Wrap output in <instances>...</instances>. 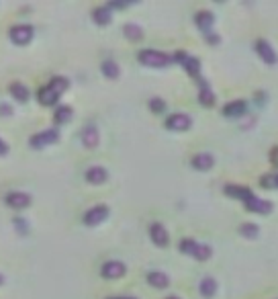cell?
Instances as JSON below:
<instances>
[{"label": "cell", "instance_id": "cell-34", "mask_svg": "<svg viewBox=\"0 0 278 299\" xmlns=\"http://www.w3.org/2000/svg\"><path fill=\"white\" fill-rule=\"evenodd\" d=\"M168 299H180V297H168Z\"/></svg>", "mask_w": 278, "mask_h": 299}, {"label": "cell", "instance_id": "cell-32", "mask_svg": "<svg viewBox=\"0 0 278 299\" xmlns=\"http://www.w3.org/2000/svg\"><path fill=\"white\" fill-rule=\"evenodd\" d=\"M110 299H135V297H110Z\"/></svg>", "mask_w": 278, "mask_h": 299}, {"label": "cell", "instance_id": "cell-14", "mask_svg": "<svg viewBox=\"0 0 278 299\" xmlns=\"http://www.w3.org/2000/svg\"><path fill=\"white\" fill-rule=\"evenodd\" d=\"M106 170L102 168V166H92V168H88V172H86V180L90 182V184H102L104 180H106Z\"/></svg>", "mask_w": 278, "mask_h": 299}, {"label": "cell", "instance_id": "cell-10", "mask_svg": "<svg viewBox=\"0 0 278 299\" xmlns=\"http://www.w3.org/2000/svg\"><path fill=\"white\" fill-rule=\"evenodd\" d=\"M108 215V207L106 205H94L92 209H88L84 213V223L86 226H98L100 221H104Z\"/></svg>", "mask_w": 278, "mask_h": 299}, {"label": "cell", "instance_id": "cell-12", "mask_svg": "<svg viewBox=\"0 0 278 299\" xmlns=\"http://www.w3.org/2000/svg\"><path fill=\"white\" fill-rule=\"evenodd\" d=\"M149 236H151L153 244H155V246H162V248L168 246V242H170V236H168V232H166V228H164L162 223H151Z\"/></svg>", "mask_w": 278, "mask_h": 299}, {"label": "cell", "instance_id": "cell-27", "mask_svg": "<svg viewBox=\"0 0 278 299\" xmlns=\"http://www.w3.org/2000/svg\"><path fill=\"white\" fill-rule=\"evenodd\" d=\"M240 234L246 236V238H256L260 232H258V226L256 223H242L240 226Z\"/></svg>", "mask_w": 278, "mask_h": 299}, {"label": "cell", "instance_id": "cell-2", "mask_svg": "<svg viewBox=\"0 0 278 299\" xmlns=\"http://www.w3.org/2000/svg\"><path fill=\"white\" fill-rule=\"evenodd\" d=\"M139 62L143 66H149V68H166V66H170L172 58L162 54V52H157V49H141V52H139Z\"/></svg>", "mask_w": 278, "mask_h": 299}, {"label": "cell", "instance_id": "cell-6", "mask_svg": "<svg viewBox=\"0 0 278 299\" xmlns=\"http://www.w3.org/2000/svg\"><path fill=\"white\" fill-rule=\"evenodd\" d=\"M246 207L250 209V211H254V213H260V215H268L270 211H272V203L270 201H264V199H260V197H256L254 193L246 199Z\"/></svg>", "mask_w": 278, "mask_h": 299}, {"label": "cell", "instance_id": "cell-8", "mask_svg": "<svg viewBox=\"0 0 278 299\" xmlns=\"http://www.w3.org/2000/svg\"><path fill=\"white\" fill-rule=\"evenodd\" d=\"M190 125H192V121L186 113H172L168 119H166V127L172 129V131H186Z\"/></svg>", "mask_w": 278, "mask_h": 299}, {"label": "cell", "instance_id": "cell-17", "mask_svg": "<svg viewBox=\"0 0 278 299\" xmlns=\"http://www.w3.org/2000/svg\"><path fill=\"white\" fill-rule=\"evenodd\" d=\"M9 90H11V94L17 98L19 103H27V101H29V88H27L25 84H21V82H13Z\"/></svg>", "mask_w": 278, "mask_h": 299}, {"label": "cell", "instance_id": "cell-30", "mask_svg": "<svg viewBox=\"0 0 278 299\" xmlns=\"http://www.w3.org/2000/svg\"><path fill=\"white\" fill-rule=\"evenodd\" d=\"M0 115H5V117L13 115V107H11V105H7V103H0Z\"/></svg>", "mask_w": 278, "mask_h": 299}, {"label": "cell", "instance_id": "cell-5", "mask_svg": "<svg viewBox=\"0 0 278 299\" xmlns=\"http://www.w3.org/2000/svg\"><path fill=\"white\" fill-rule=\"evenodd\" d=\"M33 27L31 25H27V23H23V25H15L13 29H11V41L13 43H17V45H27L31 39H33Z\"/></svg>", "mask_w": 278, "mask_h": 299}, {"label": "cell", "instance_id": "cell-33", "mask_svg": "<svg viewBox=\"0 0 278 299\" xmlns=\"http://www.w3.org/2000/svg\"><path fill=\"white\" fill-rule=\"evenodd\" d=\"M274 186H278V174L274 176Z\"/></svg>", "mask_w": 278, "mask_h": 299}, {"label": "cell", "instance_id": "cell-4", "mask_svg": "<svg viewBox=\"0 0 278 299\" xmlns=\"http://www.w3.org/2000/svg\"><path fill=\"white\" fill-rule=\"evenodd\" d=\"M58 139H60L58 129H43V131H39V133L29 137V145L35 147V150H41V147H45L49 143H55Z\"/></svg>", "mask_w": 278, "mask_h": 299}, {"label": "cell", "instance_id": "cell-7", "mask_svg": "<svg viewBox=\"0 0 278 299\" xmlns=\"http://www.w3.org/2000/svg\"><path fill=\"white\" fill-rule=\"evenodd\" d=\"M7 205L13 209H25L31 205V195L23 193V191H11L7 195Z\"/></svg>", "mask_w": 278, "mask_h": 299}, {"label": "cell", "instance_id": "cell-25", "mask_svg": "<svg viewBox=\"0 0 278 299\" xmlns=\"http://www.w3.org/2000/svg\"><path fill=\"white\" fill-rule=\"evenodd\" d=\"M102 72H104L106 78H119V66L115 62H110V60L102 62Z\"/></svg>", "mask_w": 278, "mask_h": 299}, {"label": "cell", "instance_id": "cell-26", "mask_svg": "<svg viewBox=\"0 0 278 299\" xmlns=\"http://www.w3.org/2000/svg\"><path fill=\"white\" fill-rule=\"evenodd\" d=\"M198 98H201V103H203L205 107H211V105H215V94L209 90V86H207V84H203Z\"/></svg>", "mask_w": 278, "mask_h": 299}, {"label": "cell", "instance_id": "cell-19", "mask_svg": "<svg viewBox=\"0 0 278 299\" xmlns=\"http://www.w3.org/2000/svg\"><path fill=\"white\" fill-rule=\"evenodd\" d=\"M198 289H201V295L209 299V297H213V295H215V291H217V283H215V279H213V277H205V279L201 281Z\"/></svg>", "mask_w": 278, "mask_h": 299}, {"label": "cell", "instance_id": "cell-15", "mask_svg": "<svg viewBox=\"0 0 278 299\" xmlns=\"http://www.w3.org/2000/svg\"><path fill=\"white\" fill-rule=\"evenodd\" d=\"M82 141H84L86 147H96L98 145V129L94 125H88L82 131Z\"/></svg>", "mask_w": 278, "mask_h": 299}, {"label": "cell", "instance_id": "cell-11", "mask_svg": "<svg viewBox=\"0 0 278 299\" xmlns=\"http://www.w3.org/2000/svg\"><path fill=\"white\" fill-rule=\"evenodd\" d=\"M256 52H258V56L266 62V64H276L278 62V58H276V52L272 49V45L266 41V39H258L256 41Z\"/></svg>", "mask_w": 278, "mask_h": 299}, {"label": "cell", "instance_id": "cell-16", "mask_svg": "<svg viewBox=\"0 0 278 299\" xmlns=\"http://www.w3.org/2000/svg\"><path fill=\"white\" fill-rule=\"evenodd\" d=\"M213 164H215V158L211 154H196L192 158V166L196 170H209V168H213Z\"/></svg>", "mask_w": 278, "mask_h": 299}, {"label": "cell", "instance_id": "cell-20", "mask_svg": "<svg viewBox=\"0 0 278 299\" xmlns=\"http://www.w3.org/2000/svg\"><path fill=\"white\" fill-rule=\"evenodd\" d=\"M225 193H227L229 197L240 199V201H246V199L252 195L250 189H246V186H235V184H227V186H225Z\"/></svg>", "mask_w": 278, "mask_h": 299}, {"label": "cell", "instance_id": "cell-13", "mask_svg": "<svg viewBox=\"0 0 278 299\" xmlns=\"http://www.w3.org/2000/svg\"><path fill=\"white\" fill-rule=\"evenodd\" d=\"M246 109H248L246 101H233V103H227L223 107V115L225 117H242L246 113Z\"/></svg>", "mask_w": 278, "mask_h": 299}, {"label": "cell", "instance_id": "cell-29", "mask_svg": "<svg viewBox=\"0 0 278 299\" xmlns=\"http://www.w3.org/2000/svg\"><path fill=\"white\" fill-rule=\"evenodd\" d=\"M15 226L19 228L21 234H27V230H29V226H27V221H25L23 217H17V219H15Z\"/></svg>", "mask_w": 278, "mask_h": 299}, {"label": "cell", "instance_id": "cell-23", "mask_svg": "<svg viewBox=\"0 0 278 299\" xmlns=\"http://www.w3.org/2000/svg\"><path fill=\"white\" fill-rule=\"evenodd\" d=\"M123 33H125V37H127V39H133V41H137V39H141V37H143L141 27H139V25H135V23H127V25L123 27Z\"/></svg>", "mask_w": 278, "mask_h": 299}, {"label": "cell", "instance_id": "cell-28", "mask_svg": "<svg viewBox=\"0 0 278 299\" xmlns=\"http://www.w3.org/2000/svg\"><path fill=\"white\" fill-rule=\"evenodd\" d=\"M149 107H151V111L160 113V111H164V109H166V103H164V101H160V98H151Z\"/></svg>", "mask_w": 278, "mask_h": 299}, {"label": "cell", "instance_id": "cell-31", "mask_svg": "<svg viewBox=\"0 0 278 299\" xmlns=\"http://www.w3.org/2000/svg\"><path fill=\"white\" fill-rule=\"evenodd\" d=\"M7 152H9V145H7V141L3 137H0V156H5Z\"/></svg>", "mask_w": 278, "mask_h": 299}, {"label": "cell", "instance_id": "cell-1", "mask_svg": "<svg viewBox=\"0 0 278 299\" xmlns=\"http://www.w3.org/2000/svg\"><path fill=\"white\" fill-rule=\"evenodd\" d=\"M68 86H70V82H68L66 78L55 76L47 86H43V88L39 90V103L45 105V107L53 105V103L60 98V94H62L64 90H68Z\"/></svg>", "mask_w": 278, "mask_h": 299}, {"label": "cell", "instance_id": "cell-24", "mask_svg": "<svg viewBox=\"0 0 278 299\" xmlns=\"http://www.w3.org/2000/svg\"><path fill=\"white\" fill-rule=\"evenodd\" d=\"M72 107H68V105H62V107H58V111H55V121L58 123H68L70 119H72Z\"/></svg>", "mask_w": 278, "mask_h": 299}, {"label": "cell", "instance_id": "cell-18", "mask_svg": "<svg viewBox=\"0 0 278 299\" xmlns=\"http://www.w3.org/2000/svg\"><path fill=\"white\" fill-rule=\"evenodd\" d=\"M147 283L153 285V287H157V289H164V287L170 285V279H168V275H164L160 271H153V273L147 275Z\"/></svg>", "mask_w": 278, "mask_h": 299}, {"label": "cell", "instance_id": "cell-22", "mask_svg": "<svg viewBox=\"0 0 278 299\" xmlns=\"http://www.w3.org/2000/svg\"><path fill=\"white\" fill-rule=\"evenodd\" d=\"M194 21H196V25H198L205 33H209V27L215 23V17H213L211 13H207V11H201V13L194 17Z\"/></svg>", "mask_w": 278, "mask_h": 299}, {"label": "cell", "instance_id": "cell-3", "mask_svg": "<svg viewBox=\"0 0 278 299\" xmlns=\"http://www.w3.org/2000/svg\"><path fill=\"white\" fill-rule=\"evenodd\" d=\"M180 250L194 256L196 260H207L211 256V252H213L209 244H196L194 240H182L180 242Z\"/></svg>", "mask_w": 278, "mask_h": 299}, {"label": "cell", "instance_id": "cell-9", "mask_svg": "<svg viewBox=\"0 0 278 299\" xmlns=\"http://www.w3.org/2000/svg\"><path fill=\"white\" fill-rule=\"evenodd\" d=\"M125 271L127 269H125V265L121 260H106L102 265V269H100V273H102L104 279H121L125 275Z\"/></svg>", "mask_w": 278, "mask_h": 299}, {"label": "cell", "instance_id": "cell-21", "mask_svg": "<svg viewBox=\"0 0 278 299\" xmlns=\"http://www.w3.org/2000/svg\"><path fill=\"white\" fill-rule=\"evenodd\" d=\"M92 17H94V23L108 25L110 23V9L108 7H98V9L92 11Z\"/></svg>", "mask_w": 278, "mask_h": 299}]
</instances>
